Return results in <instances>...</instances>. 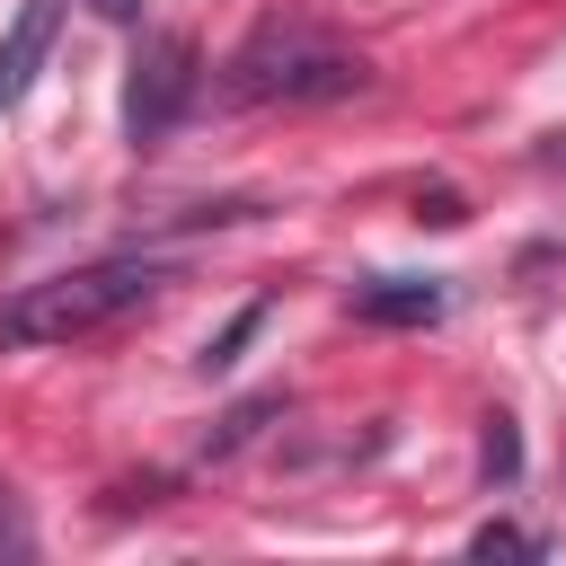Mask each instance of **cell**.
I'll list each match as a JSON object with an SVG mask.
<instances>
[{"label":"cell","mask_w":566,"mask_h":566,"mask_svg":"<svg viewBox=\"0 0 566 566\" xmlns=\"http://www.w3.org/2000/svg\"><path fill=\"white\" fill-rule=\"evenodd\" d=\"M168 283V265L150 256H106V265H71L44 283H18L0 301V354H35V345H80L97 327H115L124 310H142Z\"/></svg>","instance_id":"6da1fadb"},{"label":"cell","mask_w":566,"mask_h":566,"mask_svg":"<svg viewBox=\"0 0 566 566\" xmlns=\"http://www.w3.org/2000/svg\"><path fill=\"white\" fill-rule=\"evenodd\" d=\"M363 80H371L363 53L327 44L318 27H256V35L230 53L221 97H230V106H310V97H354Z\"/></svg>","instance_id":"7a4b0ae2"},{"label":"cell","mask_w":566,"mask_h":566,"mask_svg":"<svg viewBox=\"0 0 566 566\" xmlns=\"http://www.w3.org/2000/svg\"><path fill=\"white\" fill-rule=\"evenodd\" d=\"M186 106H195V35L159 27V35L133 44V71H124V142L133 150L168 142Z\"/></svg>","instance_id":"3957f363"},{"label":"cell","mask_w":566,"mask_h":566,"mask_svg":"<svg viewBox=\"0 0 566 566\" xmlns=\"http://www.w3.org/2000/svg\"><path fill=\"white\" fill-rule=\"evenodd\" d=\"M442 283L433 274H380V283H354V318H371V327H433L442 318Z\"/></svg>","instance_id":"277c9868"},{"label":"cell","mask_w":566,"mask_h":566,"mask_svg":"<svg viewBox=\"0 0 566 566\" xmlns=\"http://www.w3.org/2000/svg\"><path fill=\"white\" fill-rule=\"evenodd\" d=\"M53 27H62V0H27V9H18V27L0 35V106H18V97L35 88V71H44V53H53Z\"/></svg>","instance_id":"5b68a950"},{"label":"cell","mask_w":566,"mask_h":566,"mask_svg":"<svg viewBox=\"0 0 566 566\" xmlns=\"http://www.w3.org/2000/svg\"><path fill=\"white\" fill-rule=\"evenodd\" d=\"M469 548H478V557H539V539H531V531H513V522H486Z\"/></svg>","instance_id":"8992f818"},{"label":"cell","mask_w":566,"mask_h":566,"mask_svg":"<svg viewBox=\"0 0 566 566\" xmlns=\"http://www.w3.org/2000/svg\"><path fill=\"white\" fill-rule=\"evenodd\" d=\"M35 539H27V513H18V495H9V478H0V566L9 557H27Z\"/></svg>","instance_id":"52a82bcc"},{"label":"cell","mask_w":566,"mask_h":566,"mask_svg":"<svg viewBox=\"0 0 566 566\" xmlns=\"http://www.w3.org/2000/svg\"><path fill=\"white\" fill-rule=\"evenodd\" d=\"M248 327H256V310H239V318H230V336H221V345H203V371H221V363L248 345Z\"/></svg>","instance_id":"ba28073f"}]
</instances>
